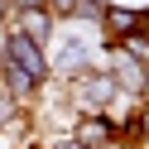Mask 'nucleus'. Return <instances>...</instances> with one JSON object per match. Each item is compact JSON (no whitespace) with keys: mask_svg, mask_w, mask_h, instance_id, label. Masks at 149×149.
<instances>
[{"mask_svg":"<svg viewBox=\"0 0 149 149\" xmlns=\"http://www.w3.org/2000/svg\"><path fill=\"white\" fill-rule=\"evenodd\" d=\"M101 43H120V39H130V34H139L149 24V10H130V5H106V10H101Z\"/></svg>","mask_w":149,"mask_h":149,"instance_id":"20e7f679","label":"nucleus"},{"mask_svg":"<svg viewBox=\"0 0 149 149\" xmlns=\"http://www.w3.org/2000/svg\"><path fill=\"white\" fill-rule=\"evenodd\" d=\"M101 10H106V0H77V5H72V19H91L96 24Z\"/></svg>","mask_w":149,"mask_h":149,"instance_id":"0eeeda50","label":"nucleus"},{"mask_svg":"<svg viewBox=\"0 0 149 149\" xmlns=\"http://www.w3.org/2000/svg\"><path fill=\"white\" fill-rule=\"evenodd\" d=\"M87 68H96V53H91L77 34H63L58 53H48V72L58 82H68V77H77V72H87Z\"/></svg>","mask_w":149,"mask_h":149,"instance_id":"7ed1b4c3","label":"nucleus"},{"mask_svg":"<svg viewBox=\"0 0 149 149\" xmlns=\"http://www.w3.org/2000/svg\"><path fill=\"white\" fill-rule=\"evenodd\" d=\"M68 139H72L77 149H116V144H120L111 116H77L72 130H68Z\"/></svg>","mask_w":149,"mask_h":149,"instance_id":"39448f33","label":"nucleus"},{"mask_svg":"<svg viewBox=\"0 0 149 149\" xmlns=\"http://www.w3.org/2000/svg\"><path fill=\"white\" fill-rule=\"evenodd\" d=\"M43 0H10V15H19V10H39Z\"/></svg>","mask_w":149,"mask_h":149,"instance_id":"1a4fd4ad","label":"nucleus"},{"mask_svg":"<svg viewBox=\"0 0 149 149\" xmlns=\"http://www.w3.org/2000/svg\"><path fill=\"white\" fill-rule=\"evenodd\" d=\"M58 96H63V106H68L72 116H106L120 101V91H116V82H111L106 68H87V72H77V77L58 82Z\"/></svg>","mask_w":149,"mask_h":149,"instance_id":"f257e3e1","label":"nucleus"},{"mask_svg":"<svg viewBox=\"0 0 149 149\" xmlns=\"http://www.w3.org/2000/svg\"><path fill=\"white\" fill-rule=\"evenodd\" d=\"M72 5H77V0H43V10H48L53 19H72Z\"/></svg>","mask_w":149,"mask_h":149,"instance_id":"6e6552de","label":"nucleus"},{"mask_svg":"<svg viewBox=\"0 0 149 149\" xmlns=\"http://www.w3.org/2000/svg\"><path fill=\"white\" fill-rule=\"evenodd\" d=\"M19 149H48V144H43V139H24Z\"/></svg>","mask_w":149,"mask_h":149,"instance_id":"9b49d317","label":"nucleus"},{"mask_svg":"<svg viewBox=\"0 0 149 149\" xmlns=\"http://www.w3.org/2000/svg\"><path fill=\"white\" fill-rule=\"evenodd\" d=\"M10 24V0H0V29Z\"/></svg>","mask_w":149,"mask_h":149,"instance_id":"9d476101","label":"nucleus"},{"mask_svg":"<svg viewBox=\"0 0 149 149\" xmlns=\"http://www.w3.org/2000/svg\"><path fill=\"white\" fill-rule=\"evenodd\" d=\"M10 29L48 48V39H53V29H58V19H53V15H48V10L39 5V10H19V15H10Z\"/></svg>","mask_w":149,"mask_h":149,"instance_id":"423d86ee","label":"nucleus"},{"mask_svg":"<svg viewBox=\"0 0 149 149\" xmlns=\"http://www.w3.org/2000/svg\"><path fill=\"white\" fill-rule=\"evenodd\" d=\"M0 63H10L15 72H19V77H29L34 87H48L53 82V72H48V48H43V43H34V39H24V34H5V43H0Z\"/></svg>","mask_w":149,"mask_h":149,"instance_id":"f03ea898","label":"nucleus"}]
</instances>
